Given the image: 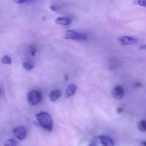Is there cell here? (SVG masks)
Masks as SVG:
<instances>
[{"mask_svg": "<svg viewBox=\"0 0 146 146\" xmlns=\"http://www.w3.org/2000/svg\"><path fill=\"white\" fill-rule=\"evenodd\" d=\"M36 117L42 128L47 130L48 131L52 130L53 128V120L48 113L45 112H41L36 114Z\"/></svg>", "mask_w": 146, "mask_h": 146, "instance_id": "cell-1", "label": "cell"}, {"mask_svg": "<svg viewBox=\"0 0 146 146\" xmlns=\"http://www.w3.org/2000/svg\"><path fill=\"white\" fill-rule=\"evenodd\" d=\"M27 100L31 106H35L40 103L42 100L41 93L37 90L30 91L27 95Z\"/></svg>", "mask_w": 146, "mask_h": 146, "instance_id": "cell-2", "label": "cell"}, {"mask_svg": "<svg viewBox=\"0 0 146 146\" xmlns=\"http://www.w3.org/2000/svg\"><path fill=\"white\" fill-rule=\"evenodd\" d=\"M65 37L69 40H87V36L85 34L78 33L73 30H67L66 31Z\"/></svg>", "mask_w": 146, "mask_h": 146, "instance_id": "cell-3", "label": "cell"}, {"mask_svg": "<svg viewBox=\"0 0 146 146\" xmlns=\"http://www.w3.org/2000/svg\"><path fill=\"white\" fill-rule=\"evenodd\" d=\"M13 135L18 139L23 140L27 136V131L25 128L23 126H19L16 127L13 130Z\"/></svg>", "mask_w": 146, "mask_h": 146, "instance_id": "cell-4", "label": "cell"}, {"mask_svg": "<svg viewBox=\"0 0 146 146\" xmlns=\"http://www.w3.org/2000/svg\"><path fill=\"white\" fill-rule=\"evenodd\" d=\"M119 43L122 46L132 45L137 42V40L135 37L131 36H122L118 38Z\"/></svg>", "mask_w": 146, "mask_h": 146, "instance_id": "cell-5", "label": "cell"}, {"mask_svg": "<svg viewBox=\"0 0 146 146\" xmlns=\"http://www.w3.org/2000/svg\"><path fill=\"white\" fill-rule=\"evenodd\" d=\"M124 90L123 88L120 85L116 86L112 91V95L116 100H119L123 97Z\"/></svg>", "mask_w": 146, "mask_h": 146, "instance_id": "cell-6", "label": "cell"}, {"mask_svg": "<svg viewBox=\"0 0 146 146\" xmlns=\"http://www.w3.org/2000/svg\"><path fill=\"white\" fill-rule=\"evenodd\" d=\"M99 139L102 146H114V142L110 137L100 135Z\"/></svg>", "mask_w": 146, "mask_h": 146, "instance_id": "cell-7", "label": "cell"}, {"mask_svg": "<svg viewBox=\"0 0 146 146\" xmlns=\"http://www.w3.org/2000/svg\"><path fill=\"white\" fill-rule=\"evenodd\" d=\"M56 23L63 25H67L71 23L72 19L68 17H60L57 18L55 21Z\"/></svg>", "mask_w": 146, "mask_h": 146, "instance_id": "cell-8", "label": "cell"}, {"mask_svg": "<svg viewBox=\"0 0 146 146\" xmlns=\"http://www.w3.org/2000/svg\"><path fill=\"white\" fill-rule=\"evenodd\" d=\"M77 88L75 84H72L69 85L66 91L65 95L66 98H70L76 94Z\"/></svg>", "mask_w": 146, "mask_h": 146, "instance_id": "cell-9", "label": "cell"}, {"mask_svg": "<svg viewBox=\"0 0 146 146\" xmlns=\"http://www.w3.org/2000/svg\"><path fill=\"white\" fill-rule=\"evenodd\" d=\"M61 93L58 90H54L51 91L50 94V100L52 102L56 101L61 96Z\"/></svg>", "mask_w": 146, "mask_h": 146, "instance_id": "cell-10", "label": "cell"}, {"mask_svg": "<svg viewBox=\"0 0 146 146\" xmlns=\"http://www.w3.org/2000/svg\"><path fill=\"white\" fill-rule=\"evenodd\" d=\"M23 67L27 71H29L32 70L34 68V64L31 61L25 62L23 64Z\"/></svg>", "mask_w": 146, "mask_h": 146, "instance_id": "cell-11", "label": "cell"}, {"mask_svg": "<svg viewBox=\"0 0 146 146\" xmlns=\"http://www.w3.org/2000/svg\"><path fill=\"white\" fill-rule=\"evenodd\" d=\"M138 129L141 131H146V122L145 120H142L139 122L138 123Z\"/></svg>", "mask_w": 146, "mask_h": 146, "instance_id": "cell-12", "label": "cell"}, {"mask_svg": "<svg viewBox=\"0 0 146 146\" xmlns=\"http://www.w3.org/2000/svg\"><path fill=\"white\" fill-rule=\"evenodd\" d=\"M5 146H17V142L12 139H8L5 142Z\"/></svg>", "mask_w": 146, "mask_h": 146, "instance_id": "cell-13", "label": "cell"}, {"mask_svg": "<svg viewBox=\"0 0 146 146\" xmlns=\"http://www.w3.org/2000/svg\"><path fill=\"white\" fill-rule=\"evenodd\" d=\"M1 61L3 64H11L12 60L9 56L5 55L1 59Z\"/></svg>", "mask_w": 146, "mask_h": 146, "instance_id": "cell-14", "label": "cell"}, {"mask_svg": "<svg viewBox=\"0 0 146 146\" xmlns=\"http://www.w3.org/2000/svg\"><path fill=\"white\" fill-rule=\"evenodd\" d=\"M36 52V49L35 47L32 46L31 49V54L32 56H34L35 55Z\"/></svg>", "mask_w": 146, "mask_h": 146, "instance_id": "cell-15", "label": "cell"}, {"mask_svg": "<svg viewBox=\"0 0 146 146\" xmlns=\"http://www.w3.org/2000/svg\"><path fill=\"white\" fill-rule=\"evenodd\" d=\"M137 3L138 5L142 6H146V1L145 0H143V1H137Z\"/></svg>", "mask_w": 146, "mask_h": 146, "instance_id": "cell-16", "label": "cell"}, {"mask_svg": "<svg viewBox=\"0 0 146 146\" xmlns=\"http://www.w3.org/2000/svg\"><path fill=\"white\" fill-rule=\"evenodd\" d=\"M51 9L53 11H56L58 10V7L54 5H52L51 6Z\"/></svg>", "mask_w": 146, "mask_h": 146, "instance_id": "cell-17", "label": "cell"}, {"mask_svg": "<svg viewBox=\"0 0 146 146\" xmlns=\"http://www.w3.org/2000/svg\"><path fill=\"white\" fill-rule=\"evenodd\" d=\"M27 1H21V0H18L16 1V3H18V4H23V3H25V2H27Z\"/></svg>", "mask_w": 146, "mask_h": 146, "instance_id": "cell-18", "label": "cell"}, {"mask_svg": "<svg viewBox=\"0 0 146 146\" xmlns=\"http://www.w3.org/2000/svg\"><path fill=\"white\" fill-rule=\"evenodd\" d=\"M123 108H117V111L118 113H121L123 112Z\"/></svg>", "mask_w": 146, "mask_h": 146, "instance_id": "cell-19", "label": "cell"}, {"mask_svg": "<svg viewBox=\"0 0 146 146\" xmlns=\"http://www.w3.org/2000/svg\"><path fill=\"white\" fill-rule=\"evenodd\" d=\"M139 48L141 49V50H145V49H146V46H145V45L141 46H140V47H139Z\"/></svg>", "mask_w": 146, "mask_h": 146, "instance_id": "cell-20", "label": "cell"}, {"mask_svg": "<svg viewBox=\"0 0 146 146\" xmlns=\"http://www.w3.org/2000/svg\"><path fill=\"white\" fill-rule=\"evenodd\" d=\"M88 146H96V144L95 143L92 142L90 143V144L88 145Z\"/></svg>", "mask_w": 146, "mask_h": 146, "instance_id": "cell-21", "label": "cell"}, {"mask_svg": "<svg viewBox=\"0 0 146 146\" xmlns=\"http://www.w3.org/2000/svg\"><path fill=\"white\" fill-rule=\"evenodd\" d=\"M65 79L66 81H67L68 79V76L67 74H65Z\"/></svg>", "mask_w": 146, "mask_h": 146, "instance_id": "cell-22", "label": "cell"}, {"mask_svg": "<svg viewBox=\"0 0 146 146\" xmlns=\"http://www.w3.org/2000/svg\"><path fill=\"white\" fill-rule=\"evenodd\" d=\"M142 144L143 146H146V142H142Z\"/></svg>", "mask_w": 146, "mask_h": 146, "instance_id": "cell-23", "label": "cell"}, {"mask_svg": "<svg viewBox=\"0 0 146 146\" xmlns=\"http://www.w3.org/2000/svg\"><path fill=\"white\" fill-rule=\"evenodd\" d=\"M0 94H1V90H0Z\"/></svg>", "mask_w": 146, "mask_h": 146, "instance_id": "cell-24", "label": "cell"}]
</instances>
